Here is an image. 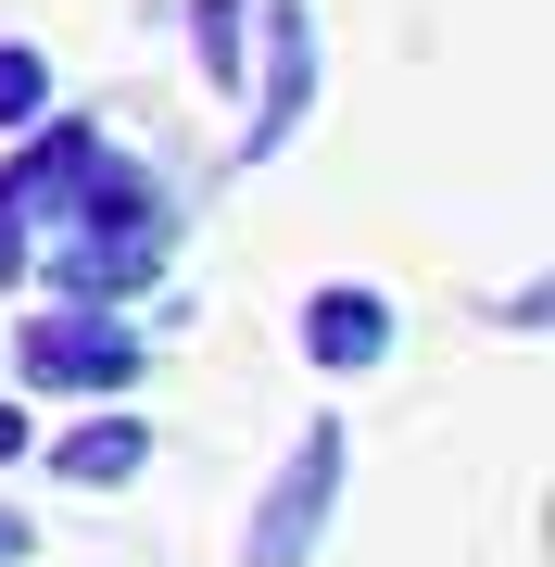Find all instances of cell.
Listing matches in <instances>:
<instances>
[{
	"mask_svg": "<svg viewBox=\"0 0 555 567\" xmlns=\"http://www.w3.org/2000/svg\"><path fill=\"white\" fill-rule=\"evenodd\" d=\"M341 466H353L341 416H316L304 442H290V466L266 480V505H253V529H240V567H304L316 543H329V505H341Z\"/></svg>",
	"mask_w": 555,
	"mask_h": 567,
	"instance_id": "6da1fadb",
	"label": "cell"
},
{
	"mask_svg": "<svg viewBox=\"0 0 555 567\" xmlns=\"http://www.w3.org/2000/svg\"><path fill=\"white\" fill-rule=\"evenodd\" d=\"M25 379L39 391H126L140 379V328H114V316H25Z\"/></svg>",
	"mask_w": 555,
	"mask_h": 567,
	"instance_id": "7a4b0ae2",
	"label": "cell"
},
{
	"mask_svg": "<svg viewBox=\"0 0 555 567\" xmlns=\"http://www.w3.org/2000/svg\"><path fill=\"white\" fill-rule=\"evenodd\" d=\"M253 13H266V102H253L240 152L266 164L290 126H304V102H316V13H304V0H253Z\"/></svg>",
	"mask_w": 555,
	"mask_h": 567,
	"instance_id": "3957f363",
	"label": "cell"
},
{
	"mask_svg": "<svg viewBox=\"0 0 555 567\" xmlns=\"http://www.w3.org/2000/svg\"><path fill=\"white\" fill-rule=\"evenodd\" d=\"M304 353L329 365V379L379 365V353H391V303H379V290H353V278H329V290L304 303Z\"/></svg>",
	"mask_w": 555,
	"mask_h": 567,
	"instance_id": "277c9868",
	"label": "cell"
},
{
	"mask_svg": "<svg viewBox=\"0 0 555 567\" xmlns=\"http://www.w3.org/2000/svg\"><path fill=\"white\" fill-rule=\"evenodd\" d=\"M152 466V416H102V429H76V442H51V480H76V492H114V480H140Z\"/></svg>",
	"mask_w": 555,
	"mask_h": 567,
	"instance_id": "5b68a950",
	"label": "cell"
},
{
	"mask_svg": "<svg viewBox=\"0 0 555 567\" xmlns=\"http://www.w3.org/2000/svg\"><path fill=\"white\" fill-rule=\"evenodd\" d=\"M189 39H203V76H215V89H253V63H240L253 0H189Z\"/></svg>",
	"mask_w": 555,
	"mask_h": 567,
	"instance_id": "8992f818",
	"label": "cell"
},
{
	"mask_svg": "<svg viewBox=\"0 0 555 567\" xmlns=\"http://www.w3.org/2000/svg\"><path fill=\"white\" fill-rule=\"evenodd\" d=\"M39 114H51V63L25 39H0V126H39Z\"/></svg>",
	"mask_w": 555,
	"mask_h": 567,
	"instance_id": "52a82bcc",
	"label": "cell"
},
{
	"mask_svg": "<svg viewBox=\"0 0 555 567\" xmlns=\"http://www.w3.org/2000/svg\"><path fill=\"white\" fill-rule=\"evenodd\" d=\"M13 555H39V529H25L13 505H0V567H13Z\"/></svg>",
	"mask_w": 555,
	"mask_h": 567,
	"instance_id": "ba28073f",
	"label": "cell"
},
{
	"mask_svg": "<svg viewBox=\"0 0 555 567\" xmlns=\"http://www.w3.org/2000/svg\"><path fill=\"white\" fill-rule=\"evenodd\" d=\"M25 454V404H0V466H13Z\"/></svg>",
	"mask_w": 555,
	"mask_h": 567,
	"instance_id": "9c48e42d",
	"label": "cell"
}]
</instances>
